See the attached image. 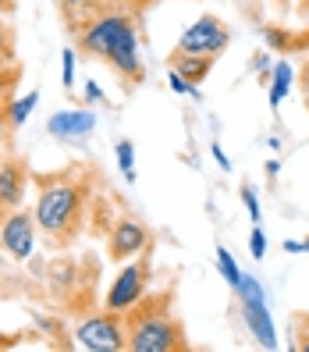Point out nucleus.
Masks as SVG:
<instances>
[{
    "label": "nucleus",
    "mask_w": 309,
    "mask_h": 352,
    "mask_svg": "<svg viewBox=\"0 0 309 352\" xmlns=\"http://www.w3.org/2000/svg\"><path fill=\"white\" fill-rule=\"evenodd\" d=\"M36 185V228L39 239L50 253H68L82 239V232L93 224V206H96V171L89 164H68L57 171H32Z\"/></svg>",
    "instance_id": "obj_1"
},
{
    "label": "nucleus",
    "mask_w": 309,
    "mask_h": 352,
    "mask_svg": "<svg viewBox=\"0 0 309 352\" xmlns=\"http://www.w3.org/2000/svg\"><path fill=\"white\" fill-rule=\"evenodd\" d=\"M75 50L86 60H100L107 65L117 82L125 86V93H132L135 86L146 82V65L139 54V18L125 14V11H107L89 18L78 32H71Z\"/></svg>",
    "instance_id": "obj_2"
},
{
    "label": "nucleus",
    "mask_w": 309,
    "mask_h": 352,
    "mask_svg": "<svg viewBox=\"0 0 309 352\" xmlns=\"http://www.w3.org/2000/svg\"><path fill=\"white\" fill-rule=\"evenodd\" d=\"M125 335L132 352H189V331H185L174 309V285L146 292L135 306L125 309Z\"/></svg>",
    "instance_id": "obj_3"
},
{
    "label": "nucleus",
    "mask_w": 309,
    "mask_h": 352,
    "mask_svg": "<svg viewBox=\"0 0 309 352\" xmlns=\"http://www.w3.org/2000/svg\"><path fill=\"white\" fill-rule=\"evenodd\" d=\"M47 292L60 306V314H89L96 306V281H100V260L93 253L68 256L54 253L47 263Z\"/></svg>",
    "instance_id": "obj_4"
},
{
    "label": "nucleus",
    "mask_w": 309,
    "mask_h": 352,
    "mask_svg": "<svg viewBox=\"0 0 309 352\" xmlns=\"http://www.w3.org/2000/svg\"><path fill=\"white\" fill-rule=\"evenodd\" d=\"M75 349H89V352H121L128 349V335H125V314L117 309H89L82 314L78 324L71 327Z\"/></svg>",
    "instance_id": "obj_5"
},
{
    "label": "nucleus",
    "mask_w": 309,
    "mask_h": 352,
    "mask_svg": "<svg viewBox=\"0 0 309 352\" xmlns=\"http://www.w3.org/2000/svg\"><path fill=\"white\" fill-rule=\"evenodd\" d=\"M150 281H153V250L132 256V263L121 267V274L111 281L107 296H103V306L117 309V314H125L128 306H135L142 296L150 292Z\"/></svg>",
    "instance_id": "obj_6"
},
{
    "label": "nucleus",
    "mask_w": 309,
    "mask_h": 352,
    "mask_svg": "<svg viewBox=\"0 0 309 352\" xmlns=\"http://www.w3.org/2000/svg\"><path fill=\"white\" fill-rule=\"evenodd\" d=\"M146 250H153V232L142 217L121 214L111 221V228H107V260L111 263H125Z\"/></svg>",
    "instance_id": "obj_7"
},
{
    "label": "nucleus",
    "mask_w": 309,
    "mask_h": 352,
    "mask_svg": "<svg viewBox=\"0 0 309 352\" xmlns=\"http://www.w3.org/2000/svg\"><path fill=\"white\" fill-rule=\"evenodd\" d=\"M32 185V164L22 153H0V224L25 206V189Z\"/></svg>",
    "instance_id": "obj_8"
},
{
    "label": "nucleus",
    "mask_w": 309,
    "mask_h": 352,
    "mask_svg": "<svg viewBox=\"0 0 309 352\" xmlns=\"http://www.w3.org/2000/svg\"><path fill=\"white\" fill-rule=\"evenodd\" d=\"M228 43H231V32H228V25H224V18L206 11V14H199L196 22L178 36L174 50L178 54H210V57H220L224 50H228Z\"/></svg>",
    "instance_id": "obj_9"
},
{
    "label": "nucleus",
    "mask_w": 309,
    "mask_h": 352,
    "mask_svg": "<svg viewBox=\"0 0 309 352\" xmlns=\"http://www.w3.org/2000/svg\"><path fill=\"white\" fill-rule=\"evenodd\" d=\"M238 299H242V317H245V327L253 331V338L263 345V349H277V335H274V320L263 306V288L256 278H245L242 274V285L235 288Z\"/></svg>",
    "instance_id": "obj_10"
},
{
    "label": "nucleus",
    "mask_w": 309,
    "mask_h": 352,
    "mask_svg": "<svg viewBox=\"0 0 309 352\" xmlns=\"http://www.w3.org/2000/svg\"><path fill=\"white\" fill-rule=\"evenodd\" d=\"M36 235H39L36 214L22 206V210H14L4 224H0V253H4L8 260H14V263H25L32 256Z\"/></svg>",
    "instance_id": "obj_11"
},
{
    "label": "nucleus",
    "mask_w": 309,
    "mask_h": 352,
    "mask_svg": "<svg viewBox=\"0 0 309 352\" xmlns=\"http://www.w3.org/2000/svg\"><path fill=\"white\" fill-rule=\"evenodd\" d=\"M22 78H25V68H22V57H18V39L4 18L0 22V107L14 100V89Z\"/></svg>",
    "instance_id": "obj_12"
},
{
    "label": "nucleus",
    "mask_w": 309,
    "mask_h": 352,
    "mask_svg": "<svg viewBox=\"0 0 309 352\" xmlns=\"http://www.w3.org/2000/svg\"><path fill=\"white\" fill-rule=\"evenodd\" d=\"M96 125V114L89 107H82V111H57L50 121H47V132L60 142H71V139H82V135H89Z\"/></svg>",
    "instance_id": "obj_13"
},
{
    "label": "nucleus",
    "mask_w": 309,
    "mask_h": 352,
    "mask_svg": "<svg viewBox=\"0 0 309 352\" xmlns=\"http://www.w3.org/2000/svg\"><path fill=\"white\" fill-rule=\"evenodd\" d=\"M214 65H217V57H210V54H178V50L168 54V68L178 72L185 82H192V86L206 82V75L214 72Z\"/></svg>",
    "instance_id": "obj_14"
},
{
    "label": "nucleus",
    "mask_w": 309,
    "mask_h": 352,
    "mask_svg": "<svg viewBox=\"0 0 309 352\" xmlns=\"http://www.w3.org/2000/svg\"><path fill=\"white\" fill-rule=\"evenodd\" d=\"M292 82H295V72H292V65L281 57V60H274V68H271V82H266V103L277 111L281 107V100L292 93Z\"/></svg>",
    "instance_id": "obj_15"
},
{
    "label": "nucleus",
    "mask_w": 309,
    "mask_h": 352,
    "mask_svg": "<svg viewBox=\"0 0 309 352\" xmlns=\"http://www.w3.org/2000/svg\"><path fill=\"white\" fill-rule=\"evenodd\" d=\"M36 103H39V93H36V89L25 93L22 100H11V103H8V125H11V135L22 129V121L36 111Z\"/></svg>",
    "instance_id": "obj_16"
},
{
    "label": "nucleus",
    "mask_w": 309,
    "mask_h": 352,
    "mask_svg": "<svg viewBox=\"0 0 309 352\" xmlns=\"http://www.w3.org/2000/svg\"><path fill=\"white\" fill-rule=\"evenodd\" d=\"M114 157H117V168H121V175H125V182H135V146H132V139H121L114 146Z\"/></svg>",
    "instance_id": "obj_17"
},
{
    "label": "nucleus",
    "mask_w": 309,
    "mask_h": 352,
    "mask_svg": "<svg viewBox=\"0 0 309 352\" xmlns=\"http://www.w3.org/2000/svg\"><path fill=\"white\" fill-rule=\"evenodd\" d=\"M217 271L224 274V281H228L231 288H238V285H242V271H238V263L231 260V253L224 250V245L217 250Z\"/></svg>",
    "instance_id": "obj_18"
},
{
    "label": "nucleus",
    "mask_w": 309,
    "mask_h": 352,
    "mask_svg": "<svg viewBox=\"0 0 309 352\" xmlns=\"http://www.w3.org/2000/svg\"><path fill=\"white\" fill-rule=\"evenodd\" d=\"M292 349L295 352H309V314H295L292 317Z\"/></svg>",
    "instance_id": "obj_19"
},
{
    "label": "nucleus",
    "mask_w": 309,
    "mask_h": 352,
    "mask_svg": "<svg viewBox=\"0 0 309 352\" xmlns=\"http://www.w3.org/2000/svg\"><path fill=\"white\" fill-rule=\"evenodd\" d=\"M75 60H78V50H65L60 57V78H65V89H75Z\"/></svg>",
    "instance_id": "obj_20"
},
{
    "label": "nucleus",
    "mask_w": 309,
    "mask_h": 352,
    "mask_svg": "<svg viewBox=\"0 0 309 352\" xmlns=\"http://www.w3.org/2000/svg\"><path fill=\"white\" fill-rule=\"evenodd\" d=\"M242 203H245V210H249V217H253V224H260V196H256V189L249 182H242Z\"/></svg>",
    "instance_id": "obj_21"
},
{
    "label": "nucleus",
    "mask_w": 309,
    "mask_h": 352,
    "mask_svg": "<svg viewBox=\"0 0 309 352\" xmlns=\"http://www.w3.org/2000/svg\"><path fill=\"white\" fill-rule=\"evenodd\" d=\"M168 86H171L178 96H196V100H199V86H192V82H185V78H181L178 72H171V68H168Z\"/></svg>",
    "instance_id": "obj_22"
},
{
    "label": "nucleus",
    "mask_w": 309,
    "mask_h": 352,
    "mask_svg": "<svg viewBox=\"0 0 309 352\" xmlns=\"http://www.w3.org/2000/svg\"><path fill=\"white\" fill-rule=\"evenodd\" d=\"M36 338L32 331H0V352H8V349H18L22 342Z\"/></svg>",
    "instance_id": "obj_23"
},
{
    "label": "nucleus",
    "mask_w": 309,
    "mask_h": 352,
    "mask_svg": "<svg viewBox=\"0 0 309 352\" xmlns=\"http://www.w3.org/2000/svg\"><path fill=\"white\" fill-rule=\"evenodd\" d=\"M249 253H253V260L266 256V235H263L260 224H253V232H249Z\"/></svg>",
    "instance_id": "obj_24"
},
{
    "label": "nucleus",
    "mask_w": 309,
    "mask_h": 352,
    "mask_svg": "<svg viewBox=\"0 0 309 352\" xmlns=\"http://www.w3.org/2000/svg\"><path fill=\"white\" fill-rule=\"evenodd\" d=\"M11 125H8V103H4V107H0V150H8L11 146Z\"/></svg>",
    "instance_id": "obj_25"
},
{
    "label": "nucleus",
    "mask_w": 309,
    "mask_h": 352,
    "mask_svg": "<svg viewBox=\"0 0 309 352\" xmlns=\"http://www.w3.org/2000/svg\"><path fill=\"white\" fill-rule=\"evenodd\" d=\"M288 11H292L299 22H309V0H284Z\"/></svg>",
    "instance_id": "obj_26"
},
{
    "label": "nucleus",
    "mask_w": 309,
    "mask_h": 352,
    "mask_svg": "<svg viewBox=\"0 0 309 352\" xmlns=\"http://www.w3.org/2000/svg\"><path fill=\"white\" fill-rule=\"evenodd\" d=\"M299 93H302V103H306V111H309V57H306V65L299 72Z\"/></svg>",
    "instance_id": "obj_27"
},
{
    "label": "nucleus",
    "mask_w": 309,
    "mask_h": 352,
    "mask_svg": "<svg viewBox=\"0 0 309 352\" xmlns=\"http://www.w3.org/2000/svg\"><path fill=\"white\" fill-rule=\"evenodd\" d=\"M210 153H214V160L220 164V168H224V171H231V157H228V153H224V150L217 146V142H214V146H210Z\"/></svg>",
    "instance_id": "obj_28"
},
{
    "label": "nucleus",
    "mask_w": 309,
    "mask_h": 352,
    "mask_svg": "<svg viewBox=\"0 0 309 352\" xmlns=\"http://www.w3.org/2000/svg\"><path fill=\"white\" fill-rule=\"evenodd\" d=\"M100 100H103L100 86H96V82H89V86H86V103H100Z\"/></svg>",
    "instance_id": "obj_29"
},
{
    "label": "nucleus",
    "mask_w": 309,
    "mask_h": 352,
    "mask_svg": "<svg viewBox=\"0 0 309 352\" xmlns=\"http://www.w3.org/2000/svg\"><path fill=\"white\" fill-rule=\"evenodd\" d=\"M284 250H288V253H306V245L295 242V239H288V242H284Z\"/></svg>",
    "instance_id": "obj_30"
},
{
    "label": "nucleus",
    "mask_w": 309,
    "mask_h": 352,
    "mask_svg": "<svg viewBox=\"0 0 309 352\" xmlns=\"http://www.w3.org/2000/svg\"><path fill=\"white\" fill-rule=\"evenodd\" d=\"M277 171H281V164H277V160L266 164V175H271V178H277Z\"/></svg>",
    "instance_id": "obj_31"
},
{
    "label": "nucleus",
    "mask_w": 309,
    "mask_h": 352,
    "mask_svg": "<svg viewBox=\"0 0 309 352\" xmlns=\"http://www.w3.org/2000/svg\"><path fill=\"white\" fill-rule=\"evenodd\" d=\"M302 245H306V253H309V239H302Z\"/></svg>",
    "instance_id": "obj_32"
},
{
    "label": "nucleus",
    "mask_w": 309,
    "mask_h": 352,
    "mask_svg": "<svg viewBox=\"0 0 309 352\" xmlns=\"http://www.w3.org/2000/svg\"><path fill=\"white\" fill-rule=\"evenodd\" d=\"M4 4H14V0H4Z\"/></svg>",
    "instance_id": "obj_33"
}]
</instances>
